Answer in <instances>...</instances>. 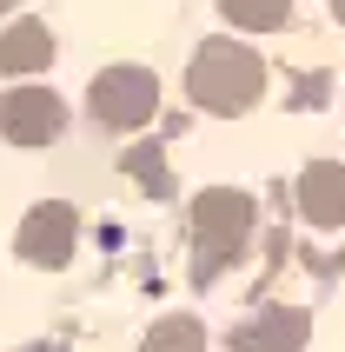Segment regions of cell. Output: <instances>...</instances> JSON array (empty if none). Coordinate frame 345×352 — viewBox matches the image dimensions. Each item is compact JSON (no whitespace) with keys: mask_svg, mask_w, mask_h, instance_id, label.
Wrapping results in <instances>:
<instances>
[{"mask_svg":"<svg viewBox=\"0 0 345 352\" xmlns=\"http://www.w3.org/2000/svg\"><path fill=\"white\" fill-rule=\"evenodd\" d=\"M259 60L246 54V47H232V40H206L199 54H192V100H206V107H219V113H239L252 94H259Z\"/></svg>","mask_w":345,"mask_h":352,"instance_id":"cell-1","label":"cell"},{"mask_svg":"<svg viewBox=\"0 0 345 352\" xmlns=\"http://www.w3.org/2000/svg\"><path fill=\"white\" fill-rule=\"evenodd\" d=\"M153 100H159V87H153L146 67H107V74L93 80V113L113 120V126L146 120V113H153Z\"/></svg>","mask_w":345,"mask_h":352,"instance_id":"cell-2","label":"cell"},{"mask_svg":"<svg viewBox=\"0 0 345 352\" xmlns=\"http://www.w3.org/2000/svg\"><path fill=\"white\" fill-rule=\"evenodd\" d=\"M0 120H7V133H14V140H54L60 133V100L40 94V87H20V94H7Z\"/></svg>","mask_w":345,"mask_h":352,"instance_id":"cell-3","label":"cell"},{"mask_svg":"<svg viewBox=\"0 0 345 352\" xmlns=\"http://www.w3.org/2000/svg\"><path fill=\"white\" fill-rule=\"evenodd\" d=\"M54 60V34H47V20H14L7 34H0V74H34Z\"/></svg>","mask_w":345,"mask_h":352,"instance_id":"cell-4","label":"cell"},{"mask_svg":"<svg viewBox=\"0 0 345 352\" xmlns=\"http://www.w3.org/2000/svg\"><path fill=\"white\" fill-rule=\"evenodd\" d=\"M219 14L232 27H246V34H272V27H286L292 0H219Z\"/></svg>","mask_w":345,"mask_h":352,"instance_id":"cell-5","label":"cell"},{"mask_svg":"<svg viewBox=\"0 0 345 352\" xmlns=\"http://www.w3.org/2000/svg\"><path fill=\"white\" fill-rule=\"evenodd\" d=\"M326 7H332V14H339V27H345V0H326Z\"/></svg>","mask_w":345,"mask_h":352,"instance_id":"cell-6","label":"cell"},{"mask_svg":"<svg viewBox=\"0 0 345 352\" xmlns=\"http://www.w3.org/2000/svg\"><path fill=\"white\" fill-rule=\"evenodd\" d=\"M7 7H20V0H0V14H7Z\"/></svg>","mask_w":345,"mask_h":352,"instance_id":"cell-7","label":"cell"}]
</instances>
